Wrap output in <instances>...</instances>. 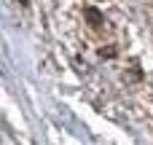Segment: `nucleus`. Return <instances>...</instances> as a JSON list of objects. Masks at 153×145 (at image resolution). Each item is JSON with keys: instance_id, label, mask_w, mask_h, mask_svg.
Returning <instances> with one entry per match:
<instances>
[]
</instances>
